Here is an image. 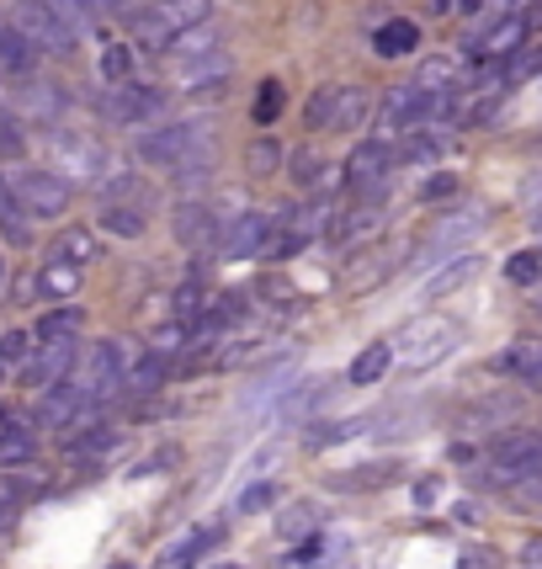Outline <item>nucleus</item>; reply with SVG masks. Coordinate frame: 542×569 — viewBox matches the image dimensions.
<instances>
[{
	"label": "nucleus",
	"instance_id": "obj_31",
	"mask_svg": "<svg viewBox=\"0 0 542 569\" xmlns=\"http://www.w3.org/2000/svg\"><path fill=\"white\" fill-rule=\"evenodd\" d=\"M22 107L32 112V118H59V112H64V91L49 86V80H32V86L22 91Z\"/></svg>",
	"mask_w": 542,
	"mask_h": 569
},
{
	"label": "nucleus",
	"instance_id": "obj_39",
	"mask_svg": "<svg viewBox=\"0 0 542 569\" xmlns=\"http://www.w3.org/2000/svg\"><path fill=\"white\" fill-rule=\"evenodd\" d=\"M277 166H288V154H282V144H277V139H255V144L245 149V171L250 176H271Z\"/></svg>",
	"mask_w": 542,
	"mask_h": 569
},
{
	"label": "nucleus",
	"instance_id": "obj_55",
	"mask_svg": "<svg viewBox=\"0 0 542 569\" xmlns=\"http://www.w3.org/2000/svg\"><path fill=\"white\" fill-rule=\"evenodd\" d=\"M494 6H516V0H494Z\"/></svg>",
	"mask_w": 542,
	"mask_h": 569
},
{
	"label": "nucleus",
	"instance_id": "obj_32",
	"mask_svg": "<svg viewBox=\"0 0 542 569\" xmlns=\"http://www.w3.org/2000/svg\"><path fill=\"white\" fill-rule=\"evenodd\" d=\"M277 500H282V485H277V479H255V485H245V490H240L234 511H240V517H255V511H271Z\"/></svg>",
	"mask_w": 542,
	"mask_h": 569
},
{
	"label": "nucleus",
	"instance_id": "obj_12",
	"mask_svg": "<svg viewBox=\"0 0 542 569\" xmlns=\"http://www.w3.org/2000/svg\"><path fill=\"white\" fill-rule=\"evenodd\" d=\"M521 38H526V17H500L494 27H484V32L473 38V59L500 64V59H511V53L521 49Z\"/></svg>",
	"mask_w": 542,
	"mask_h": 569
},
{
	"label": "nucleus",
	"instance_id": "obj_49",
	"mask_svg": "<svg viewBox=\"0 0 542 569\" xmlns=\"http://www.w3.org/2000/svg\"><path fill=\"white\" fill-rule=\"evenodd\" d=\"M17 149H22V133L11 118H0V154H17Z\"/></svg>",
	"mask_w": 542,
	"mask_h": 569
},
{
	"label": "nucleus",
	"instance_id": "obj_20",
	"mask_svg": "<svg viewBox=\"0 0 542 569\" xmlns=\"http://www.w3.org/2000/svg\"><path fill=\"white\" fill-rule=\"evenodd\" d=\"M97 223L107 229V234H118V240H139V234L149 229V223H144V208H139V202H107Z\"/></svg>",
	"mask_w": 542,
	"mask_h": 569
},
{
	"label": "nucleus",
	"instance_id": "obj_34",
	"mask_svg": "<svg viewBox=\"0 0 542 569\" xmlns=\"http://www.w3.org/2000/svg\"><path fill=\"white\" fill-rule=\"evenodd\" d=\"M410 86H420V91H458V64L452 59H425Z\"/></svg>",
	"mask_w": 542,
	"mask_h": 569
},
{
	"label": "nucleus",
	"instance_id": "obj_30",
	"mask_svg": "<svg viewBox=\"0 0 542 569\" xmlns=\"http://www.w3.org/2000/svg\"><path fill=\"white\" fill-rule=\"evenodd\" d=\"M372 229H378V208H368V202H362V208H345L341 219L330 223V240H335V246H345V240L372 234Z\"/></svg>",
	"mask_w": 542,
	"mask_h": 569
},
{
	"label": "nucleus",
	"instance_id": "obj_28",
	"mask_svg": "<svg viewBox=\"0 0 542 569\" xmlns=\"http://www.w3.org/2000/svg\"><path fill=\"white\" fill-rule=\"evenodd\" d=\"M133 38H139V49H149V53L175 49V32L160 22V11H154V6H149L144 17H133Z\"/></svg>",
	"mask_w": 542,
	"mask_h": 569
},
{
	"label": "nucleus",
	"instance_id": "obj_18",
	"mask_svg": "<svg viewBox=\"0 0 542 569\" xmlns=\"http://www.w3.org/2000/svg\"><path fill=\"white\" fill-rule=\"evenodd\" d=\"M80 325H86L80 309H49L43 320L32 325V341H38V347H59V341H74V336H80Z\"/></svg>",
	"mask_w": 542,
	"mask_h": 569
},
{
	"label": "nucleus",
	"instance_id": "obj_16",
	"mask_svg": "<svg viewBox=\"0 0 542 569\" xmlns=\"http://www.w3.org/2000/svg\"><path fill=\"white\" fill-rule=\"evenodd\" d=\"M154 11H160V22L181 38V32H192V27H208V17H213V0H160Z\"/></svg>",
	"mask_w": 542,
	"mask_h": 569
},
{
	"label": "nucleus",
	"instance_id": "obj_58",
	"mask_svg": "<svg viewBox=\"0 0 542 569\" xmlns=\"http://www.w3.org/2000/svg\"><path fill=\"white\" fill-rule=\"evenodd\" d=\"M532 6H542V0H532Z\"/></svg>",
	"mask_w": 542,
	"mask_h": 569
},
{
	"label": "nucleus",
	"instance_id": "obj_1",
	"mask_svg": "<svg viewBox=\"0 0 542 569\" xmlns=\"http://www.w3.org/2000/svg\"><path fill=\"white\" fill-rule=\"evenodd\" d=\"M452 91H420V86H394L383 107H378V139L389 133H410L415 123H431L436 112H446Z\"/></svg>",
	"mask_w": 542,
	"mask_h": 569
},
{
	"label": "nucleus",
	"instance_id": "obj_13",
	"mask_svg": "<svg viewBox=\"0 0 542 569\" xmlns=\"http://www.w3.org/2000/svg\"><path fill=\"white\" fill-rule=\"evenodd\" d=\"M494 368L505 372V378H516V383H532V389H542V336H516Z\"/></svg>",
	"mask_w": 542,
	"mask_h": 569
},
{
	"label": "nucleus",
	"instance_id": "obj_19",
	"mask_svg": "<svg viewBox=\"0 0 542 569\" xmlns=\"http://www.w3.org/2000/svg\"><path fill=\"white\" fill-rule=\"evenodd\" d=\"M80 272H86V267H70V261L49 256V261H43V272H38V293L53 298V303H59V298H74L80 293Z\"/></svg>",
	"mask_w": 542,
	"mask_h": 569
},
{
	"label": "nucleus",
	"instance_id": "obj_24",
	"mask_svg": "<svg viewBox=\"0 0 542 569\" xmlns=\"http://www.w3.org/2000/svg\"><path fill=\"white\" fill-rule=\"evenodd\" d=\"M219 543H223V527H198L192 538H181V543L171 548V559H165V565H171V569H192L202 553H213Z\"/></svg>",
	"mask_w": 542,
	"mask_h": 569
},
{
	"label": "nucleus",
	"instance_id": "obj_33",
	"mask_svg": "<svg viewBox=\"0 0 542 569\" xmlns=\"http://www.w3.org/2000/svg\"><path fill=\"white\" fill-rule=\"evenodd\" d=\"M187 347H192V336H187V325H181V320L160 325V330L149 336V357H160V362H171V357H181Z\"/></svg>",
	"mask_w": 542,
	"mask_h": 569
},
{
	"label": "nucleus",
	"instance_id": "obj_56",
	"mask_svg": "<svg viewBox=\"0 0 542 569\" xmlns=\"http://www.w3.org/2000/svg\"><path fill=\"white\" fill-rule=\"evenodd\" d=\"M0 282H6V261H0Z\"/></svg>",
	"mask_w": 542,
	"mask_h": 569
},
{
	"label": "nucleus",
	"instance_id": "obj_42",
	"mask_svg": "<svg viewBox=\"0 0 542 569\" xmlns=\"http://www.w3.org/2000/svg\"><path fill=\"white\" fill-rule=\"evenodd\" d=\"M288 171H293L298 187H320L324 176H330V166H324L320 154H309V149H298V154H288Z\"/></svg>",
	"mask_w": 542,
	"mask_h": 569
},
{
	"label": "nucleus",
	"instance_id": "obj_48",
	"mask_svg": "<svg viewBox=\"0 0 542 569\" xmlns=\"http://www.w3.org/2000/svg\"><path fill=\"white\" fill-rule=\"evenodd\" d=\"M446 192H458V176H431V181H425V187H420V198H425V202L446 198Z\"/></svg>",
	"mask_w": 542,
	"mask_h": 569
},
{
	"label": "nucleus",
	"instance_id": "obj_6",
	"mask_svg": "<svg viewBox=\"0 0 542 569\" xmlns=\"http://www.w3.org/2000/svg\"><path fill=\"white\" fill-rule=\"evenodd\" d=\"M267 240H271V219L250 208V213H240V219L223 223L213 256H219V261H255V256L267 250Z\"/></svg>",
	"mask_w": 542,
	"mask_h": 569
},
{
	"label": "nucleus",
	"instance_id": "obj_15",
	"mask_svg": "<svg viewBox=\"0 0 542 569\" xmlns=\"http://www.w3.org/2000/svg\"><path fill=\"white\" fill-rule=\"evenodd\" d=\"M32 458V416L0 410V463H27Z\"/></svg>",
	"mask_w": 542,
	"mask_h": 569
},
{
	"label": "nucleus",
	"instance_id": "obj_14",
	"mask_svg": "<svg viewBox=\"0 0 542 569\" xmlns=\"http://www.w3.org/2000/svg\"><path fill=\"white\" fill-rule=\"evenodd\" d=\"M53 149H59V176H64V181H70V176L97 181L101 176V149L91 144V139H53Z\"/></svg>",
	"mask_w": 542,
	"mask_h": 569
},
{
	"label": "nucleus",
	"instance_id": "obj_23",
	"mask_svg": "<svg viewBox=\"0 0 542 569\" xmlns=\"http://www.w3.org/2000/svg\"><path fill=\"white\" fill-rule=\"evenodd\" d=\"M32 64H38V49H32V43L22 38V32H17V22H11V27L0 22V70L27 74Z\"/></svg>",
	"mask_w": 542,
	"mask_h": 569
},
{
	"label": "nucleus",
	"instance_id": "obj_46",
	"mask_svg": "<svg viewBox=\"0 0 542 569\" xmlns=\"http://www.w3.org/2000/svg\"><path fill=\"white\" fill-rule=\"evenodd\" d=\"M128 70H133V53H128L123 43H112V49L101 53V74H107L112 86H123V80H128Z\"/></svg>",
	"mask_w": 542,
	"mask_h": 569
},
{
	"label": "nucleus",
	"instance_id": "obj_40",
	"mask_svg": "<svg viewBox=\"0 0 542 569\" xmlns=\"http://www.w3.org/2000/svg\"><path fill=\"white\" fill-rule=\"evenodd\" d=\"M32 351H38V341H32L27 330H6V336H0V368H27Z\"/></svg>",
	"mask_w": 542,
	"mask_h": 569
},
{
	"label": "nucleus",
	"instance_id": "obj_22",
	"mask_svg": "<svg viewBox=\"0 0 542 569\" xmlns=\"http://www.w3.org/2000/svg\"><path fill=\"white\" fill-rule=\"evenodd\" d=\"M473 272H479V256H458L452 267H442V272H436L431 282H425V288H420V298H425V303H436V298L458 293V288H463Z\"/></svg>",
	"mask_w": 542,
	"mask_h": 569
},
{
	"label": "nucleus",
	"instance_id": "obj_37",
	"mask_svg": "<svg viewBox=\"0 0 542 569\" xmlns=\"http://www.w3.org/2000/svg\"><path fill=\"white\" fill-rule=\"evenodd\" d=\"M532 74L542 80V43L511 53V59H505V70H500V80H505V86H521V80H532Z\"/></svg>",
	"mask_w": 542,
	"mask_h": 569
},
{
	"label": "nucleus",
	"instance_id": "obj_29",
	"mask_svg": "<svg viewBox=\"0 0 542 569\" xmlns=\"http://www.w3.org/2000/svg\"><path fill=\"white\" fill-rule=\"evenodd\" d=\"M160 383H165V362H160V357H149V351H144V357H139V362L128 368L123 395H154Z\"/></svg>",
	"mask_w": 542,
	"mask_h": 569
},
{
	"label": "nucleus",
	"instance_id": "obj_5",
	"mask_svg": "<svg viewBox=\"0 0 542 569\" xmlns=\"http://www.w3.org/2000/svg\"><path fill=\"white\" fill-rule=\"evenodd\" d=\"M490 473L500 485H532L542 479V431H516L490 452Z\"/></svg>",
	"mask_w": 542,
	"mask_h": 569
},
{
	"label": "nucleus",
	"instance_id": "obj_26",
	"mask_svg": "<svg viewBox=\"0 0 542 569\" xmlns=\"http://www.w3.org/2000/svg\"><path fill=\"white\" fill-rule=\"evenodd\" d=\"M368 118H372V97H368V91L341 86V107H335V123H330V133H351V128H362Z\"/></svg>",
	"mask_w": 542,
	"mask_h": 569
},
{
	"label": "nucleus",
	"instance_id": "obj_47",
	"mask_svg": "<svg viewBox=\"0 0 542 569\" xmlns=\"http://www.w3.org/2000/svg\"><path fill=\"white\" fill-rule=\"evenodd\" d=\"M277 112H282V86H277V80H267V86H261V97H255V123L271 128V123H277Z\"/></svg>",
	"mask_w": 542,
	"mask_h": 569
},
{
	"label": "nucleus",
	"instance_id": "obj_8",
	"mask_svg": "<svg viewBox=\"0 0 542 569\" xmlns=\"http://www.w3.org/2000/svg\"><path fill=\"white\" fill-rule=\"evenodd\" d=\"M458 341V330L452 320H436V315H425L404 330V357H410V368H431V362H442L446 347Z\"/></svg>",
	"mask_w": 542,
	"mask_h": 569
},
{
	"label": "nucleus",
	"instance_id": "obj_57",
	"mask_svg": "<svg viewBox=\"0 0 542 569\" xmlns=\"http://www.w3.org/2000/svg\"><path fill=\"white\" fill-rule=\"evenodd\" d=\"M0 383H6V368H0Z\"/></svg>",
	"mask_w": 542,
	"mask_h": 569
},
{
	"label": "nucleus",
	"instance_id": "obj_36",
	"mask_svg": "<svg viewBox=\"0 0 542 569\" xmlns=\"http://www.w3.org/2000/svg\"><path fill=\"white\" fill-rule=\"evenodd\" d=\"M324 389H330V378H309V383H298V395L282 399V421H303V416L324 399Z\"/></svg>",
	"mask_w": 542,
	"mask_h": 569
},
{
	"label": "nucleus",
	"instance_id": "obj_54",
	"mask_svg": "<svg viewBox=\"0 0 542 569\" xmlns=\"http://www.w3.org/2000/svg\"><path fill=\"white\" fill-rule=\"evenodd\" d=\"M213 569H245V565H213Z\"/></svg>",
	"mask_w": 542,
	"mask_h": 569
},
{
	"label": "nucleus",
	"instance_id": "obj_52",
	"mask_svg": "<svg viewBox=\"0 0 542 569\" xmlns=\"http://www.w3.org/2000/svg\"><path fill=\"white\" fill-rule=\"evenodd\" d=\"M314 559H320V538H309V543H298L293 565H314Z\"/></svg>",
	"mask_w": 542,
	"mask_h": 569
},
{
	"label": "nucleus",
	"instance_id": "obj_53",
	"mask_svg": "<svg viewBox=\"0 0 542 569\" xmlns=\"http://www.w3.org/2000/svg\"><path fill=\"white\" fill-rule=\"evenodd\" d=\"M526 496H538V500H542V479H532V485H526Z\"/></svg>",
	"mask_w": 542,
	"mask_h": 569
},
{
	"label": "nucleus",
	"instance_id": "obj_50",
	"mask_svg": "<svg viewBox=\"0 0 542 569\" xmlns=\"http://www.w3.org/2000/svg\"><path fill=\"white\" fill-rule=\"evenodd\" d=\"M309 517H314V511H309V506H298L293 517H282V532H288V538H298V532L309 527Z\"/></svg>",
	"mask_w": 542,
	"mask_h": 569
},
{
	"label": "nucleus",
	"instance_id": "obj_4",
	"mask_svg": "<svg viewBox=\"0 0 542 569\" xmlns=\"http://www.w3.org/2000/svg\"><path fill=\"white\" fill-rule=\"evenodd\" d=\"M11 192H17L27 219H59L74 198L70 181H64L59 171H17L11 176Z\"/></svg>",
	"mask_w": 542,
	"mask_h": 569
},
{
	"label": "nucleus",
	"instance_id": "obj_51",
	"mask_svg": "<svg viewBox=\"0 0 542 569\" xmlns=\"http://www.w3.org/2000/svg\"><path fill=\"white\" fill-rule=\"evenodd\" d=\"M80 6H86L91 17H101V11H128L133 0H80Z\"/></svg>",
	"mask_w": 542,
	"mask_h": 569
},
{
	"label": "nucleus",
	"instance_id": "obj_10",
	"mask_svg": "<svg viewBox=\"0 0 542 569\" xmlns=\"http://www.w3.org/2000/svg\"><path fill=\"white\" fill-rule=\"evenodd\" d=\"M394 171V144L389 139H362V144L351 149V160H345V181L351 187H372V181H383V176Z\"/></svg>",
	"mask_w": 542,
	"mask_h": 569
},
{
	"label": "nucleus",
	"instance_id": "obj_9",
	"mask_svg": "<svg viewBox=\"0 0 542 569\" xmlns=\"http://www.w3.org/2000/svg\"><path fill=\"white\" fill-rule=\"evenodd\" d=\"M74 341H59V347H38L32 351V362L22 368V383L32 389V395H49V389H59L64 378L74 372Z\"/></svg>",
	"mask_w": 542,
	"mask_h": 569
},
{
	"label": "nucleus",
	"instance_id": "obj_25",
	"mask_svg": "<svg viewBox=\"0 0 542 569\" xmlns=\"http://www.w3.org/2000/svg\"><path fill=\"white\" fill-rule=\"evenodd\" d=\"M0 234H6L11 246H27V240H32L22 202H17V192H11V181H6V176H0Z\"/></svg>",
	"mask_w": 542,
	"mask_h": 569
},
{
	"label": "nucleus",
	"instance_id": "obj_45",
	"mask_svg": "<svg viewBox=\"0 0 542 569\" xmlns=\"http://www.w3.org/2000/svg\"><path fill=\"white\" fill-rule=\"evenodd\" d=\"M389 473H394V463H383V469H345L330 485L335 490H368V485H389Z\"/></svg>",
	"mask_w": 542,
	"mask_h": 569
},
{
	"label": "nucleus",
	"instance_id": "obj_7",
	"mask_svg": "<svg viewBox=\"0 0 542 569\" xmlns=\"http://www.w3.org/2000/svg\"><path fill=\"white\" fill-rule=\"evenodd\" d=\"M160 107H165V91L123 80V86H112L101 97V118H112V123H149V118H160Z\"/></svg>",
	"mask_w": 542,
	"mask_h": 569
},
{
	"label": "nucleus",
	"instance_id": "obj_43",
	"mask_svg": "<svg viewBox=\"0 0 542 569\" xmlns=\"http://www.w3.org/2000/svg\"><path fill=\"white\" fill-rule=\"evenodd\" d=\"M446 149V133H436V128H420V133H410V144H404V160L415 166V160H436Z\"/></svg>",
	"mask_w": 542,
	"mask_h": 569
},
{
	"label": "nucleus",
	"instance_id": "obj_17",
	"mask_svg": "<svg viewBox=\"0 0 542 569\" xmlns=\"http://www.w3.org/2000/svg\"><path fill=\"white\" fill-rule=\"evenodd\" d=\"M372 49L383 53V59H404V53H415V49H420V27H415V22H404V17H389V22L378 27Z\"/></svg>",
	"mask_w": 542,
	"mask_h": 569
},
{
	"label": "nucleus",
	"instance_id": "obj_38",
	"mask_svg": "<svg viewBox=\"0 0 542 569\" xmlns=\"http://www.w3.org/2000/svg\"><path fill=\"white\" fill-rule=\"evenodd\" d=\"M362 426H372L368 416H351V421H320L314 431H309V447L320 452V447H335V442H345V437H357Z\"/></svg>",
	"mask_w": 542,
	"mask_h": 569
},
{
	"label": "nucleus",
	"instance_id": "obj_35",
	"mask_svg": "<svg viewBox=\"0 0 542 569\" xmlns=\"http://www.w3.org/2000/svg\"><path fill=\"white\" fill-rule=\"evenodd\" d=\"M335 107H341V86H320V91L309 97V107H303V118H309L314 133H324V128L335 123Z\"/></svg>",
	"mask_w": 542,
	"mask_h": 569
},
{
	"label": "nucleus",
	"instance_id": "obj_41",
	"mask_svg": "<svg viewBox=\"0 0 542 569\" xmlns=\"http://www.w3.org/2000/svg\"><path fill=\"white\" fill-rule=\"evenodd\" d=\"M505 277H511L516 288H538L542 282V250H516V256L505 261Z\"/></svg>",
	"mask_w": 542,
	"mask_h": 569
},
{
	"label": "nucleus",
	"instance_id": "obj_21",
	"mask_svg": "<svg viewBox=\"0 0 542 569\" xmlns=\"http://www.w3.org/2000/svg\"><path fill=\"white\" fill-rule=\"evenodd\" d=\"M389 368H394V347H389V341H372V347L351 362V372H345V378H351L357 389H372V383H378Z\"/></svg>",
	"mask_w": 542,
	"mask_h": 569
},
{
	"label": "nucleus",
	"instance_id": "obj_44",
	"mask_svg": "<svg viewBox=\"0 0 542 569\" xmlns=\"http://www.w3.org/2000/svg\"><path fill=\"white\" fill-rule=\"evenodd\" d=\"M303 246H309V229L298 223V229H282L277 240H267V250H261V256H267V261H293Z\"/></svg>",
	"mask_w": 542,
	"mask_h": 569
},
{
	"label": "nucleus",
	"instance_id": "obj_2",
	"mask_svg": "<svg viewBox=\"0 0 542 569\" xmlns=\"http://www.w3.org/2000/svg\"><path fill=\"white\" fill-rule=\"evenodd\" d=\"M208 144V128L192 123V118H181V123H160L149 128V133H139V160H149V166H181L187 154H198V149Z\"/></svg>",
	"mask_w": 542,
	"mask_h": 569
},
{
	"label": "nucleus",
	"instance_id": "obj_3",
	"mask_svg": "<svg viewBox=\"0 0 542 569\" xmlns=\"http://www.w3.org/2000/svg\"><path fill=\"white\" fill-rule=\"evenodd\" d=\"M17 32H22L38 53H70L74 38H80L49 0H17Z\"/></svg>",
	"mask_w": 542,
	"mask_h": 569
},
{
	"label": "nucleus",
	"instance_id": "obj_11",
	"mask_svg": "<svg viewBox=\"0 0 542 569\" xmlns=\"http://www.w3.org/2000/svg\"><path fill=\"white\" fill-rule=\"evenodd\" d=\"M223 223L229 219H219L208 202H181V208H175V240H181V246H192V250L219 246Z\"/></svg>",
	"mask_w": 542,
	"mask_h": 569
},
{
	"label": "nucleus",
	"instance_id": "obj_27",
	"mask_svg": "<svg viewBox=\"0 0 542 569\" xmlns=\"http://www.w3.org/2000/svg\"><path fill=\"white\" fill-rule=\"evenodd\" d=\"M53 256L70 261V267H86V261H97V234H91V229H64V234L53 240Z\"/></svg>",
	"mask_w": 542,
	"mask_h": 569
},
{
	"label": "nucleus",
	"instance_id": "obj_59",
	"mask_svg": "<svg viewBox=\"0 0 542 569\" xmlns=\"http://www.w3.org/2000/svg\"><path fill=\"white\" fill-rule=\"evenodd\" d=\"M538 91H542V80H538Z\"/></svg>",
	"mask_w": 542,
	"mask_h": 569
}]
</instances>
